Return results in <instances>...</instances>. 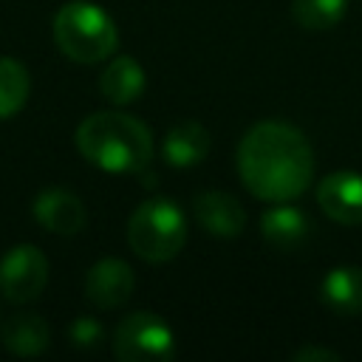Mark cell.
Listing matches in <instances>:
<instances>
[{"mask_svg":"<svg viewBox=\"0 0 362 362\" xmlns=\"http://www.w3.org/2000/svg\"><path fill=\"white\" fill-rule=\"evenodd\" d=\"M31 90V79L23 62L11 57H0V119H11L20 113Z\"/></svg>","mask_w":362,"mask_h":362,"instance_id":"2e32d148","label":"cell"},{"mask_svg":"<svg viewBox=\"0 0 362 362\" xmlns=\"http://www.w3.org/2000/svg\"><path fill=\"white\" fill-rule=\"evenodd\" d=\"M294 359H297V362H311V359H325V362H328V359H334V362H337V359H339V354H337V351H328V348L305 345V348H300V351L294 354Z\"/></svg>","mask_w":362,"mask_h":362,"instance_id":"d6986e66","label":"cell"},{"mask_svg":"<svg viewBox=\"0 0 362 362\" xmlns=\"http://www.w3.org/2000/svg\"><path fill=\"white\" fill-rule=\"evenodd\" d=\"M113 354L122 362H167L175 354L173 328L150 311L127 314L113 331Z\"/></svg>","mask_w":362,"mask_h":362,"instance_id":"5b68a950","label":"cell"},{"mask_svg":"<svg viewBox=\"0 0 362 362\" xmlns=\"http://www.w3.org/2000/svg\"><path fill=\"white\" fill-rule=\"evenodd\" d=\"M136 286V274L133 269L119 260V257H105L99 263H93L88 269L85 277V297L96 305V308H119L130 300Z\"/></svg>","mask_w":362,"mask_h":362,"instance_id":"ba28073f","label":"cell"},{"mask_svg":"<svg viewBox=\"0 0 362 362\" xmlns=\"http://www.w3.org/2000/svg\"><path fill=\"white\" fill-rule=\"evenodd\" d=\"M187 240L184 212L170 198H147L127 221V243L147 263L173 260Z\"/></svg>","mask_w":362,"mask_h":362,"instance_id":"277c9868","label":"cell"},{"mask_svg":"<svg viewBox=\"0 0 362 362\" xmlns=\"http://www.w3.org/2000/svg\"><path fill=\"white\" fill-rule=\"evenodd\" d=\"M195 221L218 238H235L246 226V212L235 195L209 189L195 198Z\"/></svg>","mask_w":362,"mask_h":362,"instance_id":"30bf717a","label":"cell"},{"mask_svg":"<svg viewBox=\"0 0 362 362\" xmlns=\"http://www.w3.org/2000/svg\"><path fill=\"white\" fill-rule=\"evenodd\" d=\"M34 218L42 229H48L54 235H76L85 226L88 212H85V204L74 192H68L62 187H51L37 195Z\"/></svg>","mask_w":362,"mask_h":362,"instance_id":"9c48e42d","label":"cell"},{"mask_svg":"<svg viewBox=\"0 0 362 362\" xmlns=\"http://www.w3.org/2000/svg\"><path fill=\"white\" fill-rule=\"evenodd\" d=\"M322 303L339 317L362 314V266H337L322 277Z\"/></svg>","mask_w":362,"mask_h":362,"instance_id":"8fae6325","label":"cell"},{"mask_svg":"<svg viewBox=\"0 0 362 362\" xmlns=\"http://www.w3.org/2000/svg\"><path fill=\"white\" fill-rule=\"evenodd\" d=\"M79 153L107 173H141L153 158V133L130 113L99 110L76 127Z\"/></svg>","mask_w":362,"mask_h":362,"instance_id":"7a4b0ae2","label":"cell"},{"mask_svg":"<svg viewBox=\"0 0 362 362\" xmlns=\"http://www.w3.org/2000/svg\"><path fill=\"white\" fill-rule=\"evenodd\" d=\"M48 283V257L34 243H17L0 257V294L8 303H28Z\"/></svg>","mask_w":362,"mask_h":362,"instance_id":"8992f818","label":"cell"},{"mask_svg":"<svg viewBox=\"0 0 362 362\" xmlns=\"http://www.w3.org/2000/svg\"><path fill=\"white\" fill-rule=\"evenodd\" d=\"M54 40L68 59L79 65H93L113 54L119 42V28L102 6L88 0H71L54 17Z\"/></svg>","mask_w":362,"mask_h":362,"instance_id":"3957f363","label":"cell"},{"mask_svg":"<svg viewBox=\"0 0 362 362\" xmlns=\"http://www.w3.org/2000/svg\"><path fill=\"white\" fill-rule=\"evenodd\" d=\"M0 339L17 356H37L48 348V325L40 314H14L3 322Z\"/></svg>","mask_w":362,"mask_h":362,"instance_id":"9a60e30c","label":"cell"},{"mask_svg":"<svg viewBox=\"0 0 362 362\" xmlns=\"http://www.w3.org/2000/svg\"><path fill=\"white\" fill-rule=\"evenodd\" d=\"M243 187L269 204H288L305 192L314 175L308 139L288 122H257L238 144Z\"/></svg>","mask_w":362,"mask_h":362,"instance_id":"6da1fadb","label":"cell"},{"mask_svg":"<svg viewBox=\"0 0 362 362\" xmlns=\"http://www.w3.org/2000/svg\"><path fill=\"white\" fill-rule=\"evenodd\" d=\"M68 337L76 348H99L105 339V331L93 317H76L68 328Z\"/></svg>","mask_w":362,"mask_h":362,"instance_id":"ac0fdd59","label":"cell"},{"mask_svg":"<svg viewBox=\"0 0 362 362\" xmlns=\"http://www.w3.org/2000/svg\"><path fill=\"white\" fill-rule=\"evenodd\" d=\"M164 158L173 167H195L209 153V133L198 122H181L164 136Z\"/></svg>","mask_w":362,"mask_h":362,"instance_id":"5bb4252c","label":"cell"},{"mask_svg":"<svg viewBox=\"0 0 362 362\" xmlns=\"http://www.w3.org/2000/svg\"><path fill=\"white\" fill-rule=\"evenodd\" d=\"M317 201L331 221L342 226H359L362 223V175L351 170L325 175L317 187Z\"/></svg>","mask_w":362,"mask_h":362,"instance_id":"52a82bcc","label":"cell"},{"mask_svg":"<svg viewBox=\"0 0 362 362\" xmlns=\"http://www.w3.org/2000/svg\"><path fill=\"white\" fill-rule=\"evenodd\" d=\"M291 17L300 28L328 31L345 17V0H294Z\"/></svg>","mask_w":362,"mask_h":362,"instance_id":"e0dca14e","label":"cell"},{"mask_svg":"<svg viewBox=\"0 0 362 362\" xmlns=\"http://www.w3.org/2000/svg\"><path fill=\"white\" fill-rule=\"evenodd\" d=\"M260 232L269 246L274 249H297L308 238V218L297 206H272L260 218Z\"/></svg>","mask_w":362,"mask_h":362,"instance_id":"4fadbf2b","label":"cell"},{"mask_svg":"<svg viewBox=\"0 0 362 362\" xmlns=\"http://www.w3.org/2000/svg\"><path fill=\"white\" fill-rule=\"evenodd\" d=\"M144 85H147V76L133 57H116L99 76V90L113 105L136 102L144 93Z\"/></svg>","mask_w":362,"mask_h":362,"instance_id":"7c38bea8","label":"cell"}]
</instances>
